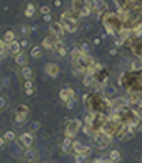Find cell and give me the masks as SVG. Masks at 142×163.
<instances>
[{
    "mask_svg": "<svg viewBox=\"0 0 142 163\" xmlns=\"http://www.w3.org/2000/svg\"><path fill=\"white\" fill-rule=\"evenodd\" d=\"M116 127H117L116 123H113V121H111V120H107V121L105 123V125L102 127L101 132H103V133L107 134V136H111V137H113L115 130H116Z\"/></svg>",
    "mask_w": 142,
    "mask_h": 163,
    "instance_id": "6",
    "label": "cell"
},
{
    "mask_svg": "<svg viewBox=\"0 0 142 163\" xmlns=\"http://www.w3.org/2000/svg\"><path fill=\"white\" fill-rule=\"evenodd\" d=\"M59 97L60 99H61L63 102L67 103L69 99H72V98H76L74 97V90L72 88H68V89H61L59 93Z\"/></svg>",
    "mask_w": 142,
    "mask_h": 163,
    "instance_id": "9",
    "label": "cell"
},
{
    "mask_svg": "<svg viewBox=\"0 0 142 163\" xmlns=\"http://www.w3.org/2000/svg\"><path fill=\"white\" fill-rule=\"evenodd\" d=\"M50 30H51V34L55 35L57 39H61V38H64V35H65V29L61 24V21H53L51 24Z\"/></svg>",
    "mask_w": 142,
    "mask_h": 163,
    "instance_id": "5",
    "label": "cell"
},
{
    "mask_svg": "<svg viewBox=\"0 0 142 163\" xmlns=\"http://www.w3.org/2000/svg\"><path fill=\"white\" fill-rule=\"evenodd\" d=\"M110 159L113 161L115 163L119 162L120 159H121V154H120V151L119 150H111L110 151Z\"/></svg>",
    "mask_w": 142,
    "mask_h": 163,
    "instance_id": "25",
    "label": "cell"
},
{
    "mask_svg": "<svg viewBox=\"0 0 142 163\" xmlns=\"http://www.w3.org/2000/svg\"><path fill=\"white\" fill-rule=\"evenodd\" d=\"M14 63L20 65V67H25V65H28V55H26V52L22 50L18 55L14 56Z\"/></svg>",
    "mask_w": 142,
    "mask_h": 163,
    "instance_id": "13",
    "label": "cell"
},
{
    "mask_svg": "<svg viewBox=\"0 0 142 163\" xmlns=\"http://www.w3.org/2000/svg\"><path fill=\"white\" fill-rule=\"evenodd\" d=\"M80 50L82 51L84 54H89V51H90V45H89V42H86V41H84V42H81V45H80Z\"/></svg>",
    "mask_w": 142,
    "mask_h": 163,
    "instance_id": "26",
    "label": "cell"
},
{
    "mask_svg": "<svg viewBox=\"0 0 142 163\" xmlns=\"http://www.w3.org/2000/svg\"><path fill=\"white\" fill-rule=\"evenodd\" d=\"M55 5L56 7H60V5H61V2H60V0H55Z\"/></svg>",
    "mask_w": 142,
    "mask_h": 163,
    "instance_id": "47",
    "label": "cell"
},
{
    "mask_svg": "<svg viewBox=\"0 0 142 163\" xmlns=\"http://www.w3.org/2000/svg\"><path fill=\"white\" fill-rule=\"evenodd\" d=\"M82 128V121L78 120V119H74V120H69L68 124L65 125V137L73 138L76 134H77L78 129Z\"/></svg>",
    "mask_w": 142,
    "mask_h": 163,
    "instance_id": "3",
    "label": "cell"
},
{
    "mask_svg": "<svg viewBox=\"0 0 142 163\" xmlns=\"http://www.w3.org/2000/svg\"><path fill=\"white\" fill-rule=\"evenodd\" d=\"M16 112L14 113H20V115H24V116H28V113H29V107L24 105V103H21V105H18L17 107H16Z\"/></svg>",
    "mask_w": 142,
    "mask_h": 163,
    "instance_id": "19",
    "label": "cell"
},
{
    "mask_svg": "<svg viewBox=\"0 0 142 163\" xmlns=\"http://www.w3.org/2000/svg\"><path fill=\"white\" fill-rule=\"evenodd\" d=\"M3 41L7 43H10V42H13V41H16V33L12 30V29H9V30H7L4 33V37H3Z\"/></svg>",
    "mask_w": 142,
    "mask_h": 163,
    "instance_id": "17",
    "label": "cell"
},
{
    "mask_svg": "<svg viewBox=\"0 0 142 163\" xmlns=\"http://www.w3.org/2000/svg\"><path fill=\"white\" fill-rule=\"evenodd\" d=\"M20 45H21V47H22V50H24V48H26V47L29 46V42H28L26 38H22V39L20 41Z\"/></svg>",
    "mask_w": 142,
    "mask_h": 163,
    "instance_id": "38",
    "label": "cell"
},
{
    "mask_svg": "<svg viewBox=\"0 0 142 163\" xmlns=\"http://www.w3.org/2000/svg\"><path fill=\"white\" fill-rule=\"evenodd\" d=\"M7 50H8V52L10 54V55L16 56V55H18V54L22 51V47H21L20 42L16 39V41H13V42L8 43V45H7Z\"/></svg>",
    "mask_w": 142,
    "mask_h": 163,
    "instance_id": "8",
    "label": "cell"
},
{
    "mask_svg": "<svg viewBox=\"0 0 142 163\" xmlns=\"http://www.w3.org/2000/svg\"><path fill=\"white\" fill-rule=\"evenodd\" d=\"M8 105V101H7V97H4V95H0V111L4 110L5 107H7Z\"/></svg>",
    "mask_w": 142,
    "mask_h": 163,
    "instance_id": "31",
    "label": "cell"
},
{
    "mask_svg": "<svg viewBox=\"0 0 142 163\" xmlns=\"http://www.w3.org/2000/svg\"><path fill=\"white\" fill-rule=\"evenodd\" d=\"M39 128H41V123L39 121H34V123L31 124V128L30 129H31V132H37Z\"/></svg>",
    "mask_w": 142,
    "mask_h": 163,
    "instance_id": "37",
    "label": "cell"
},
{
    "mask_svg": "<svg viewBox=\"0 0 142 163\" xmlns=\"http://www.w3.org/2000/svg\"><path fill=\"white\" fill-rule=\"evenodd\" d=\"M30 56L34 59H41L43 56V47L42 46H33L30 50Z\"/></svg>",
    "mask_w": 142,
    "mask_h": 163,
    "instance_id": "16",
    "label": "cell"
},
{
    "mask_svg": "<svg viewBox=\"0 0 142 163\" xmlns=\"http://www.w3.org/2000/svg\"><path fill=\"white\" fill-rule=\"evenodd\" d=\"M141 121H142V120H141Z\"/></svg>",
    "mask_w": 142,
    "mask_h": 163,
    "instance_id": "50",
    "label": "cell"
},
{
    "mask_svg": "<svg viewBox=\"0 0 142 163\" xmlns=\"http://www.w3.org/2000/svg\"><path fill=\"white\" fill-rule=\"evenodd\" d=\"M93 137H94V141H95V144L98 146V149L99 150H105L108 148V145L111 144V141H112V137L111 136H107L103 132H95L94 134H93Z\"/></svg>",
    "mask_w": 142,
    "mask_h": 163,
    "instance_id": "2",
    "label": "cell"
},
{
    "mask_svg": "<svg viewBox=\"0 0 142 163\" xmlns=\"http://www.w3.org/2000/svg\"><path fill=\"white\" fill-rule=\"evenodd\" d=\"M34 13H35L34 4H33V3H28V4H26V9H25V16L28 18H31L33 16H34Z\"/></svg>",
    "mask_w": 142,
    "mask_h": 163,
    "instance_id": "21",
    "label": "cell"
},
{
    "mask_svg": "<svg viewBox=\"0 0 142 163\" xmlns=\"http://www.w3.org/2000/svg\"><path fill=\"white\" fill-rule=\"evenodd\" d=\"M72 7H73L72 10L80 13L85 7H91V2H89V0H73Z\"/></svg>",
    "mask_w": 142,
    "mask_h": 163,
    "instance_id": "7",
    "label": "cell"
},
{
    "mask_svg": "<svg viewBox=\"0 0 142 163\" xmlns=\"http://www.w3.org/2000/svg\"><path fill=\"white\" fill-rule=\"evenodd\" d=\"M50 12H51V9H50V7H48V5H42V7H41V13L43 16L50 14Z\"/></svg>",
    "mask_w": 142,
    "mask_h": 163,
    "instance_id": "36",
    "label": "cell"
},
{
    "mask_svg": "<svg viewBox=\"0 0 142 163\" xmlns=\"http://www.w3.org/2000/svg\"><path fill=\"white\" fill-rule=\"evenodd\" d=\"M55 39H57V38L52 34L50 37H46L42 41V47L46 48V50H53V42H55Z\"/></svg>",
    "mask_w": 142,
    "mask_h": 163,
    "instance_id": "14",
    "label": "cell"
},
{
    "mask_svg": "<svg viewBox=\"0 0 142 163\" xmlns=\"http://www.w3.org/2000/svg\"><path fill=\"white\" fill-rule=\"evenodd\" d=\"M25 94H26V95H33V94H34V89H30V90H25Z\"/></svg>",
    "mask_w": 142,
    "mask_h": 163,
    "instance_id": "41",
    "label": "cell"
},
{
    "mask_svg": "<svg viewBox=\"0 0 142 163\" xmlns=\"http://www.w3.org/2000/svg\"><path fill=\"white\" fill-rule=\"evenodd\" d=\"M84 55V52L80 50V48H73L72 52H70V56H72V62H76L77 59H80Z\"/></svg>",
    "mask_w": 142,
    "mask_h": 163,
    "instance_id": "24",
    "label": "cell"
},
{
    "mask_svg": "<svg viewBox=\"0 0 142 163\" xmlns=\"http://www.w3.org/2000/svg\"><path fill=\"white\" fill-rule=\"evenodd\" d=\"M33 142H34V137H33L31 132H25L18 137V146L24 150L30 149Z\"/></svg>",
    "mask_w": 142,
    "mask_h": 163,
    "instance_id": "4",
    "label": "cell"
},
{
    "mask_svg": "<svg viewBox=\"0 0 142 163\" xmlns=\"http://www.w3.org/2000/svg\"><path fill=\"white\" fill-rule=\"evenodd\" d=\"M82 132H84L85 136H93V134H94L91 127H89V125H82Z\"/></svg>",
    "mask_w": 142,
    "mask_h": 163,
    "instance_id": "33",
    "label": "cell"
},
{
    "mask_svg": "<svg viewBox=\"0 0 142 163\" xmlns=\"http://www.w3.org/2000/svg\"><path fill=\"white\" fill-rule=\"evenodd\" d=\"M51 20H52L51 14H46V16H43V21H46V22H50Z\"/></svg>",
    "mask_w": 142,
    "mask_h": 163,
    "instance_id": "40",
    "label": "cell"
},
{
    "mask_svg": "<svg viewBox=\"0 0 142 163\" xmlns=\"http://www.w3.org/2000/svg\"><path fill=\"white\" fill-rule=\"evenodd\" d=\"M20 33H21V35H22L24 38L25 37H29L30 33H31V26H29V25H21L20 26Z\"/></svg>",
    "mask_w": 142,
    "mask_h": 163,
    "instance_id": "22",
    "label": "cell"
},
{
    "mask_svg": "<svg viewBox=\"0 0 142 163\" xmlns=\"http://www.w3.org/2000/svg\"><path fill=\"white\" fill-rule=\"evenodd\" d=\"M59 67H57V64H55V63H48L47 65H46V73L48 74V76H51V77H57L59 76Z\"/></svg>",
    "mask_w": 142,
    "mask_h": 163,
    "instance_id": "12",
    "label": "cell"
},
{
    "mask_svg": "<svg viewBox=\"0 0 142 163\" xmlns=\"http://www.w3.org/2000/svg\"><path fill=\"white\" fill-rule=\"evenodd\" d=\"M5 50H7V43L3 39H0V56L2 58H4V55H5Z\"/></svg>",
    "mask_w": 142,
    "mask_h": 163,
    "instance_id": "30",
    "label": "cell"
},
{
    "mask_svg": "<svg viewBox=\"0 0 142 163\" xmlns=\"http://www.w3.org/2000/svg\"><path fill=\"white\" fill-rule=\"evenodd\" d=\"M4 145H5V140L3 138V136H0V148H3Z\"/></svg>",
    "mask_w": 142,
    "mask_h": 163,
    "instance_id": "43",
    "label": "cell"
},
{
    "mask_svg": "<svg viewBox=\"0 0 142 163\" xmlns=\"http://www.w3.org/2000/svg\"><path fill=\"white\" fill-rule=\"evenodd\" d=\"M72 145H73L72 138H69V137H65L64 138V141H63V146H64V148L70 149V148H72Z\"/></svg>",
    "mask_w": 142,
    "mask_h": 163,
    "instance_id": "32",
    "label": "cell"
},
{
    "mask_svg": "<svg viewBox=\"0 0 142 163\" xmlns=\"http://www.w3.org/2000/svg\"><path fill=\"white\" fill-rule=\"evenodd\" d=\"M116 54H117V50H116V48H111V50H110V55L115 56V55H116Z\"/></svg>",
    "mask_w": 142,
    "mask_h": 163,
    "instance_id": "42",
    "label": "cell"
},
{
    "mask_svg": "<svg viewBox=\"0 0 142 163\" xmlns=\"http://www.w3.org/2000/svg\"><path fill=\"white\" fill-rule=\"evenodd\" d=\"M72 149L76 154H84V150H85V146L80 142V141H73V145H72Z\"/></svg>",
    "mask_w": 142,
    "mask_h": 163,
    "instance_id": "20",
    "label": "cell"
},
{
    "mask_svg": "<svg viewBox=\"0 0 142 163\" xmlns=\"http://www.w3.org/2000/svg\"><path fill=\"white\" fill-rule=\"evenodd\" d=\"M21 76L24 77V80H31L33 78V69L29 67V65H25L21 69Z\"/></svg>",
    "mask_w": 142,
    "mask_h": 163,
    "instance_id": "18",
    "label": "cell"
},
{
    "mask_svg": "<svg viewBox=\"0 0 142 163\" xmlns=\"http://www.w3.org/2000/svg\"><path fill=\"white\" fill-rule=\"evenodd\" d=\"M22 158L28 162V163H33L37 159V153L33 149H26L22 154Z\"/></svg>",
    "mask_w": 142,
    "mask_h": 163,
    "instance_id": "15",
    "label": "cell"
},
{
    "mask_svg": "<svg viewBox=\"0 0 142 163\" xmlns=\"http://www.w3.org/2000/svg\"><path fill=\"white\" fill-rule=\"evenodd\" d=\"M141 162H142V158H141Z\"/></svg>",
    "mask_w": 142,
    "mask_h": 163,
    "instance_id": "49",
    "label": "cell"
},
{
    "mask_svg": "<svg viewBox=\"0 0 142 163\" xmlns=\"http://www.w3.org/2000/svg\"><path fill=\"white\" fill-rule=\"evenodd\" d=\"M65 106H67L68 110H73L74 106H76V98H72V99H69L67 103H65Z\"/></svg>",
    "mask_w": 142,
    "mask_h": 163,
    "instance_id": "35",
    "label": "cell"
},
{
    "mask_svg": "<svg viewBox=\"0 0 142 163\" xmlns=\"http://www.w3.org/2000/svg\"><path fill=\"white\" fill-rule=\"evenodd\" d=\"M127 130H128V125H127V124H125V123H119L117 124V127H116V130H115V137H116L117 140H120V141H121V138L124 137V134L125 133H127Z\"/></svg>",
    "mask_w": 142,
    "mask_h": 163,
    "instance_id": "11",
    "label": "cell"
},
{
    "mask_svg": "<svg viewBox=\"0 0 142 163\" xmlns=\"http://www.w3.org/2000/svg\"><path fill=\"white\" fill-rule=\"evenodd\" d=\"M106 7H107V4L105 0H93L91 2V8L98 13V16L106 9Z\"/></svg>",
    "mask_w": 142,
    "mask_h": 163,
    "instance_id": "10",
    "label": "cell"
},
{
    "mask_svg": "<svg viewBox=\"0 0 142 163\" xmlns=\"http://www.w3.org/2000/svg\"><path fill=\"white\" fill-rule=\"evenodd\" d=\"M2 60H3V58H2V56H0V62H2Z\"/></svg>",
    "mask_w": 142,
    "mask_h": 163,
    "instance_id": "48",
    "label": "cell"
},
{
    "mask_svg": "<svg viewBox=\"0 0 142 163\" xmlns=\"http://www.w3.org/2000/svg\"><path fill=\"white\" fill-rule=\"evenodd\" d=\"M90 13H91V7H85L80 12V16H81V17H86V16H89Z\"/></svg>",
    "mask_w": 142,
    "mask_h": 163,
    "instance_id": "34",
    "label": "cell"
},
{
    "mask_svg": "<svg viewBox=\"0 0 142 163\" xmlns=\"http://www.w3.org/2000/svg\"><path fill=\"white\" fill-rule=\"evenodd\" d=\"M13 120H14V123H17V124H22V123L26 120V116L20 115V113H14Z\"/></svg>",
    "mask_w": 142,
    "mask_h": 163,
    "instance_id": "28",
    "label": "cell"
},
{
    "mask_svg": "<svg viewBox=\"0 0 142 163\" xmlns=\"http://www.w3.org/2000/svg\"><path fill=\"white\" fill-rule=\"evenodd\" d=\"M22 86H24L25 90L34 89V82H33V80H25V82L22 84Z\"/></svg>",
    "mask_w": 142,
    "mask_h": 163,
    "instance_id": "29",
    "label": "cell"
},
{
    "mask_svg": "<svg viewBox=\"0 0 142 163\" xmlns=\"http://www.w3.org/2000/svg\"><path fill=\"white\" fill-rule=\"evenodd\" d=\"M93 42H94V45H95V46L101 45V38H94V41H93Z\"/></svg>",
    "mask_w": 142,
    "mask_h": 163,
    "instance_id": "44",
    "label": "cell"
},
{
    "mask_svg": "<svg viewBox=\"0 0 142 163\" xmlns=\"http://www.w3.org/2000/svg\"><path fill=\"white\" fill-rule=\"evenodd\" d=\"M57 54H59V55H60V56H61V58H64L65 55H67V50H65V47H63V48H60V50L57 51Z\"/></svg>",
    "mask_w": 142,
    "mask_h": 163,
    "instance_id": "39",
    "label": "cell"
},
{
    "mask_svg": "<svg viewBox=\"0 0 142 163\" xmlns=\"http://www.w3.org/2000/svg\"><path fill=\"white\" fill-rule=\"evenodd\" d=\"M74 161H76V163H86L87 155H84V154H76V155H74Z\"/></svg>",
    "mask_w": 142,
    "mask_h": 163,
    "instance_id": "27",
    "label": "cell"
},
{
    "mask_svg": "<svg viewBox=\"0 0 142 163\" xmlns=\"http://www.w3.org/2000/svg\"><path fill=\"white\" fill-rule=\"evenodd\" d=\"M103 163H115L113 161H111L110 158H108V159H103Z\"/></svg>",
    "mask_w": 142,
    "mask_h": 163,
    "instance_id": "46",
    "label": "cell"
},
{
    "mask_svg": "<svg viewBox=\"0 0 142 163\" xmlns=\"http://www.w3.org/2000/svg\"><path fill=\"white\" fill-rule=\"evenodd\" d=\"M102 21H103V25H105V28H106L107 34H110L112 37H116L119 33L124 29L123 20H121V17H119L117 14L107 12Z\"/></svg>",
    "mask_w": 142,
    "mask_h": 163,
    "instance_id": "1",
    "label": "cell"
},
{
    "mask_svg": "<svg viewBox=\"0 0 142 163\" xmlns=\"http://www.w3.org/2000/svg\"><path fill=\"white\" fill-rule=\"evenodd\" d=\"M3 138L5 141H14L16 140V132H13V130H5L4 134H3Z\"/></svg>",
    "mask_w": 142,
    "mask_h": 163,
    "instance_id": "23",
    "label": "cell"
},
{
    "mask_svg": "<svg viewBox=\"0 0 142 163\" xmlns=\"http://www.w3.org/2000/svg\"><path fill=\"white\" fill-rule=\"evenodd\" d=\"M107 93L110 94V95H112V94L115 93V89H113V88H107Z\"/></svg>",
    "mask_w": 142,
    "mask_h": 163,
    "instance_id": "45",
    "label": "cell"
}]
</instances>
